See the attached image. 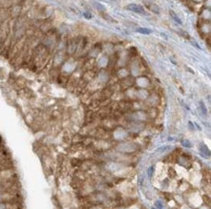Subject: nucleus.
Segmentation results:
<instances>
[{"label":"nucleus","mask_w":211,"mask_h":209,"mask_svg":"<svg viewBox=\"0 0 211 209\" xmlns=\"http://www.w3.org/2000/svg\"><path fill=\"white\" fill-rule=\"evenodd\" d=\"M126 9L131 12H134L136 14H145V10L142 6L138 5V4H129L126 6Z\"/></svg>","instance_id":"nucleus-1"},{"label":"nucleus","mask_w":211,"mask_h":209,"mask_svg":"<svg viewBox=\"0 0 211 209\" xmlns=\"http://www.w3.org/2000/svg\"><path fill=\"white\" fill-rule=\"evenodd\" d=\"M136 32L140 34H144V35H149L152 33V30L149 29V28H146V27H139L136 29Z\"/></svg>","instance_id":"nucleus-2"},{"label":"nucleus","mask_w":211,"mask_h":209,"mask_svg":"<svg viewBox=\"0 0 211 209\" xmlns=\"http://www.w3.org/2000/svg\"><path fill=\"white\" fill-rule=\"evenodd\" d=\"M169 13H170V16H171V18H172L173 19H174V21H176L177 23H178V24H182V21H181V19H180V18H179L178 17V16L176 15V14H175L174 13V12L173 11H169Z\"/></svg>","instance_id":"nucleus-3"},{"label":"nucleus","mask_w":211,"mask_h":209,"mask_svg":"<svg viewBox=\"0 0 211 209\" xmlns=\"http://www.w3.org/2000/svg\"><path fill=\"white\" fill-rule=\"evenodd\" d=\"M11 206L9 203L5 202H0V209H11Z\"/></svg>","instance_id":"nucleus-4"},{"label":"nucleus","mask_w":211,"mask_h":209,"mask_svg":"<svg viewBox=\"0 0 211 209\" xmlns=\"http://www.w3.org/2000/svg\"><path fill=\"white\" fill-rule=\"evenodd\" d=\"M94 6L97 9L100 10V11H105V7H103L100 3H97V2H94Z\"/></svg>","instance_id":"nucleus-5"},{"label":"nucleus","mask_w":211,"mask_h":209,"mask_svg":"<svg viewBox=\"0 0 211 209\" xmlns=\"http://www.w3.org/2000/svg\"><path fill=\"white\" fill-rule=\"evenodd\" d=\"M8 195H6V194H4V193H2V192H0V202H2V200L5 199V196H7Z\"/></svg>","instance_id":"nucleus-6"},{"label":"nucleus","mask_w":211,"mask_h":209,"mask_svg":"<svg viewBox=\"0 0 211 209\" xmlns=\"http://www.w3.org/2000/svg\"><path fill=\"white\" fill-rule=\"evenodd\" d=\"M201 110H202V112H204V113L205 114L206 113V108H205L204 105V103H202V102H201Z\"/></svg>","instance_id":"nucleus-7"},{"label":"nucleus","mask_w":211,"mask_h":209,"mask_svg":"<svg viewBox=\"0 0 211 209\" xmlns=\"http://www.w3.org/2000/svg\"><path fill=\"white\" fill-rule=\"evenodd\" d=\"M84 17H85L86 19H91V15L89 14V13H85V14H84Z\"/></svg>","instance_id":"nucleus-8"},{"label":"nucleus","mask_w":211,"mask_h":209,"mask_svg":"<svg viewBox=\"0 0 211 209\" xmlns=\"http://www.w3.org/2000/svg\"><path fill=\"white\" fill-rule=\"evenodd\" d=\"M2 168V165H1V163H0V170H1Z\"/></svg>","instance_id":"nucleus-9"}]
</instances>
